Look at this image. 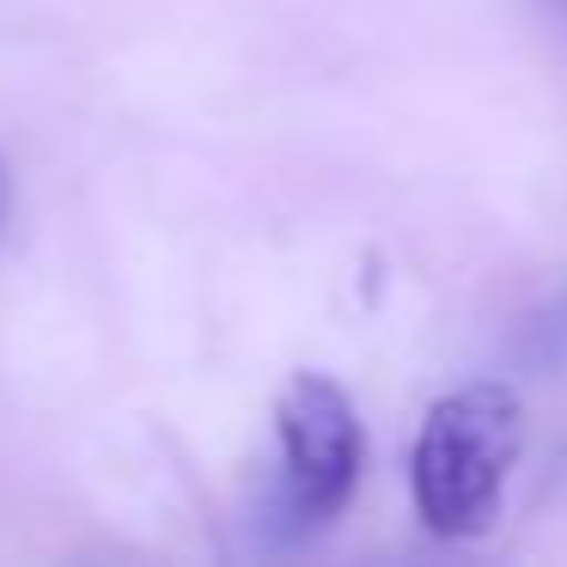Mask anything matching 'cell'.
<instances>
[{"instance_id": "6da1fadb", "label": "cell", "mask_w": 567, "mask_h": 567, "mask_svg": "<svg viewBox=\"0 0 567 567\" xmlns=\"http://www.w3.org/2000/svg\"><path fill=\"white\" fill-rule=\"evenodd\" d=\"M525 452V396L506 379H476L440 396L409 445V501L415 518L445 543L488 537L506 482Z\"/></svg>"}, {"instance_id": "7a4b0ae2", "label": "cell", "mask_w": 567, "mask_h": 567, "mask_svg": "<svg viewBox=\"0 0 567 567\" xmlns=\"http://www.w3.org/2000/svg\"><path fill=\"white\" fill-rule=\"evenodd\" d=\"M367 470L360 409L330 372H293L275 403V482L262 530L275 543H306L348 513Z\"/></svg>"}, {"instance_id": "3957f363", "label": "cell", "mask_w": 567, "mask_h": 567, "mask_svg": "<svg viewBox=\"0 0 567 567\" xmlns=\"http://www.w3.org/2000/svg\"><path fill=\"white\" fill-rule=\"evenodd\" d=\"M7 214H13V172L0 159V226H7Z\"/></svg>"}, {"instance_id": "277c9868", "label": "cell", "mask_w": 567, "mask_h": 567, "mask_svg": "<svg viewBox=\"0 0 567 567\" xmlns=\"http://www.w3.org/2000/svg\"><path fill=\"white\" fill-rule=\"evenodd\" d=\"M543 7H549L555 19H567V0H543Z\"/></svg>"}]
</instances>
